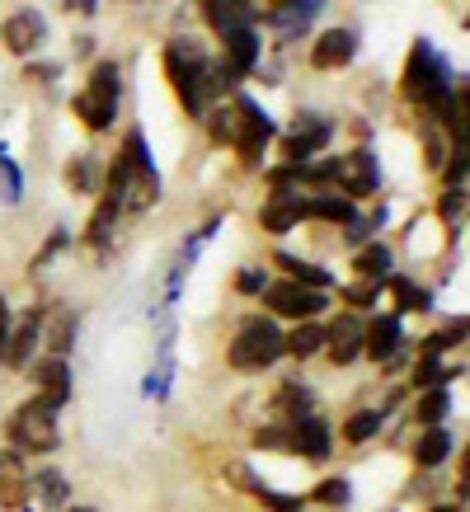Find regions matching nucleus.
Segmentation results:
<instances>
[{"label": "nucleus", "mask_w": 470, "mask_h": 512, "mask_svg": "<svg viewBox=\"0 0 470 512\" xmlns=\"http://www.w3.org/2000/svg\"><path fill=\"white\" fill-rule=\"evenodd\" d=\"M405 94L414 99V104H428V109H438L442 99L452 94V71H447V62H442L428 43H414V52H409Z\"/></svg>", "instance_id": "nucleus-2"}, {"label": "nucleus", "mask_w": 470, "mask_h": 512, "mask_svg": "<svg viewBox=\"0 0 470 512\" xmlns=\"http://www.w3.org/2000/svg\"><path fill=\"white\" fill-rule=\"evenodd\" d=\"M301 221H306V198H292V193H273V202L259 212V226L273 231V235L292 231V226H301Z\"/></svg>", "instance_id": "nucleus-17"}, {"label": "nucleus", "mask_w": 470, "mask_h": 512, "mask_svg": "<svg viewBox=\"0 0 470 512\" xmlns=\"http://www.w3.org/2000/svg\"><path fill=\"white\" fill-rule=\"evenodd\" d=\"M348 306H353V311H367V306H376V287L372 282H362V287H348Z\"/></svg>", "instance_id": "nucleus-41"}, {"label": "nucleus", "mask_w": 470, "mask_h": 512, "mask_svg": "<svg viewBox=\"0 0 470 512\" xmlns=\"http://www.w3.org/2000/svg\"><path fill=\"white\" fill-rule=\"evenodd\" d=\"M287 433H292V451H301L306 461H325V456H329V423L320 419V414L297 419Z\"/></svg>", "instance_id": "nucleus-16"}, {"label": "nucleus", "mask_w": 470, "mask_h": 512, "mask_svg": "<svg viewBox=\"0 0 470 512\" xmlns=\"http://www.w3.org/2000/svg\"><path fill=\"white\" fill-rule=\"evenodd\" d=\"M47 38V24L38 10H19V15H10L5 24H0V43L10 47L15 57H29V52H38Z\"/></svg>", "instance_id": "nucleus-10"}, {"label": "nucleus", "mask_w": 470, "mask_h": 512, "mask_svg": "<svg viewBox=\"0 0 470 512\" xmlns=\"http://www.w3.org/2000/svg\"><path fill=\"white\" fill-rule=\"evenodd\" d=\"M442 179H447V188H461V184H466V151H456L452 165L442 170Z\"/></svg>", "instance_id": "nucleus-43"}, {"label": "nucleus", "mask_w": 470, "mask_h": 512, "mask_svg": "<svg viewBox=\"0 0 470 512\" xmlns=\"http://www.w3.org/2000/svg\"><path fill=\"white\" fill-rule=\"evenodd\" d=\"M38 494H43V508H66V480L57 470H43V475H38Z\"/></svg>", "instance_id": "nucleus-34"}, {"label": "nucleus", "mask_w": 470, "mask_h": 512, "mask_svg": "<svg viewBox=\"0 0 470 512\" xmlns=\"http://www.w3.org/2000/svg\"><path fill=\"white\" fill-rule=\"evenodd\" d=\"M10 442H15V451H57V442H62L57 414L43 409L38 400L19 404L15 414H10Z\"/></svg>", "instance_id": "nucleus-5"}, {"label": "nucleus", "mask_w": 470, "mask_h": 512, "mask_svg": "<svg viewBox=\"0 0 470 512\" xmlns=\"http://www.w3.org/2000/svg\"><path fill=\"white\" fill-rule=\"evenodd\" d=\"M282 357V329L268 320V315H250L240 334L231 339V367H268Z\"/></svg>", "instance_id": "nucleus-4"}, {"label": "nucleus", "mask_w": 470, "mask_h": 512, "mask_svg": "<svg viewBox=\"0 0 470 512\" xmlns=\"http://www.w3.org/2000/svg\"><path fill=\"white\" fill-rule=\"evenodd\" d=\"M447 404H452V395H447V390H428V395L419 400V409H414V414H419V423L438 428L442 414H447Z\"/></svg>", "instance_id": "nucleus-30"}, {"label": "nucleus", "mask_w": 470, "mask_h": 512, "mask_svg": "<svg viewBox=\"0 0 470 512\" xmlns=\"http://www.w3.org/2000/svg\"><path fill=\"white\" fill-rule=\"evenodd\" d=\"M386 282H391L395 306H400V311H428V306H433V296H428V287H414L409 278H386Z\"/></svg>", "instance_id": "nucleus-29"}, {"label": "nucleus", "mask_w": 470, "mask_h": 512, "mask_svg": "<svg viewBox=\"0 0 470 512\" xmlns=\"http://www.w3.org/2000/svg\"><path fill=\"white\" fill-rule=\"evenodd\" d=\"M66 188H71V193H94V160L90 156H80L66 165Z\"/></svg>", "instance_id": "nucleus-32"}, {"label": "nucleus", "mask_w": 470, "mask_h": 512, "mask_svg": "<svg viewBox=\"0 0 470 512\" xmlns=\"http://www.w3.org/2000/svg\"><path fill=\"white\" fill-rule=\"evenodd\" d=\"M43 339H47V348H52L47 357H62L66 362L71 343H76V315L66 311V306H57L52 315H43Z\"/></svg>", "instance_id": "nucleus-20"}, {"label": "nucleus", "mask_w": 470, "mask_h": 512, "mask_svg": "<svg viewBox=\"0 0 470 512\" xmlns=\"http://www.w3.org/2000/svg\"><path fill=\"white\" fill-rule=\"evenodd\" d=\"M461 339H466V320H452V325L442 329V334H433V339L423 343V348H428V353L438 357L442 348H452V343H461Z\"/></svg>", "instance_id": "nucleus-35"}, {"label": "nucleus", "mask_w": 470, "mask_h": 512, "mask_svg": "<svg viewBox=\"0 0 470 512\" xmlns=\"http://www.w3.org/2000/svg\"><path fill=\"white\" fill-rule=\"evenodd\" d=\"M325 348V329L320 325H301L297 334H282V353H292V357H311Z\"/></svg>", "instance_id": "nucleus-27"}, {"label": "nucleus", "mask_w": 470, "mask_h": 512, "mask_svg": "<svg viewBox=\"0 0 470 512\" xmlns=\"http://www.w3.org/2000/svg\"><path fill=\"white\" fill-rule=\"evenodd\" d=\"M254 498H259L264 508H273V512H301V498H292V494H278V489H268V484H264V489H259V494H254Z\"/></svg>", "instance_id": "nucleus-36"}, {"label": "nucleus", "mask_w": 470, "mask_h": 512, "mask_svg": "<svg viewBox=\"0 0 470 512\" xmlns=\"http://www.w3.org/2000/svg\"><path fill=\"white\" fill-rule=\"evenodd\" d=\"M447 456H452V433H447V428H428V433L414 442V461H419V466H442Z\"/></svg>", "instance_id": "nucleus-22"}, {"label": "nucleus", "mask_w": 470, "mask_h": 512, "mask_svg": "<svg viewBox=\"0 0 470 512\" xmlns=\"http://www.w3.org/2000/svg\"><path fill=\"white\" fill-rule=\"evenodd\" d=\"M273 414H282V419H292V423L306 419V414H311V395L301 386H282L278 400H273Z\"/></svg>", "instance_id": "nucleus-28"}, {"label": "nucleus", "mask_w": 470, "mask_h": 512, "mask_svg": "<svg viewBox=\"0 0 470 512\" xmlns=\"http://www.w3.org/2000/svg\"><path fill=\"white\" fill-rule=\"evenodd\" d=\"M226 38V57L221 62L231 66L235 76H250V66L259 62V33L254 29H231V33H221Z\"/></svg>", "instance_id": "nucleus-18"}, {"label": "nucleus", "mask_w": 470, "mask_h": 512, "mask_svg": "<svg viewBox=\"0 0 470 512\" xmlns=\"http://www.w3.org/2000/svg\"><path fill=\"white\" fill-rule=\"evenodd\" d=\"M395 348H400V320L395 315H376V325L362 334V353L376 357V362H391Z\"/></svg>", "instance_id": "nucleus-19"}, {"label": "nucleus", "mask_w": 470, "mask_h": 512, "mask_svg": "<svg viewBox=\"0 0 470 512\" xmlns=\"http://www.w3.org/2000/svg\"><path fill=\"white\" fill-rule=\"evenodd\" d=\"M38 339H43V311L33 306V311H24L15 320V329H10V343H5V362L10 367H29L33 362V348H38Z\"/></svg>", "instance_id": "nucleus-13"}, {"label": "nucleus", "mask_w": 470, "mask_h": 512, "mask_svg": "<svg viewBox=\"0 0 470 512\" xmlns=\"http://www.w3.org/2000/svg\"><path fill=\"white\" fill-rule=\"evenodd\" d=\"M235 132H231V146L240 151V160L259 170V160H264V146L273 137V123H268V113H259L254 99H235Z\"/></svg>", "instance_id": "nucleus-6"}, {"label": "nucleus", "mask_w": 470, "mask_h": 512, "mask_svg": "<svg viewBox=\"0 0 470 512\" xmlns=\"http://www.w3.org/2000/svg\"><path fill=\"white\" fill-rule=\"evenodd\" d=\"M306 217H320V221H353V202L339 198V193H320V198L306 202Z\"/></svg>", "instance_id": "nucleus-25"}, {"label": "nucleus", "mask_w": 470, "mask_h": 512, "mask_svg": "<svg viewBox=\"0 0 470 512\" xmlns=\"http://www.w3.org/2000/svg\"><path fill=\"white\" fill-rule=\"evenodd\" d=\"M273 264H282V268H287V278L297 282V287H301V282H306L311 292H325V287H329V273H325V268H315V264H301V259H292V254H278Z\"/></svg>", "instance_id": "nucleus-26"}, {"label": "nucleus", "mask_w": 470, "mask_h": 512, "mask_svg": "<svg viewBox=\"0 0 470 512\" xmlns=\"http://www.w3.org/2000/svg\"><path fill=\"white\" fill-rule=\"evenodd\" d=\"M264 296L268 311L287 315V320H306V325H311V315L325 311V292H311V287H297V282H268Z\"/></svg>", "instance_id": "nucleus-7"}, {"label": "nucleus", "mask_w": 470, "mask_h": 512, "mask_svg": "<svg viewBox=\"0 0 470 512\" xmlns=\"http://www.w3.org/2000/svg\"><path fill=\"white\" fill-rule=\"evenodd\" d=\"M165 71H170L174 90H179V104L188 109V118H207V94H217V85H212V62L203 57V47L170 43Z\"/></svg>", "instance_id": "nucleus-1"}, {"label": "nucleus", "mask_w": 470, "mask_h": 512, "mask_svg": "<svg viewBox=\"0 0 470 512\" xmlns=\"http://www.w3.org/2000/svg\"><path fill=\"white\" fill-rule=\"evenodd\" d=\"M334 184H344L353 198H372L376 188H381L376 156L372 151H348L344 160H334Z\"/></svg>", "instance_id": "nucleus-9"}, {"label": "nucleus", "mask_w": 470, "mask_h": 512, "mask_svg": "<svg viewBox=\"0 0 470 512\" xmlns=\"http://www.w3.org/2000/svg\"><path fill=\"white\" fill-rule=\"evenodd\" d=\"M461 202H466V188H447L442 193V202H438V212H442V221H461Z\"/></svg>", "instance_id": "nucleus-37"}, {"label": "nucleus", "mask_w": 470, "mask_h": 512, "mask_svg": "<svg viewBox=\"0 0 470 512\" xmlns=\"http://www.w3.org/2000/svg\"><path fill=\"white\" fill-rule=\"evenodd\" d=\"M362 334H367V325H362L358 315H339L334 325L325 329V348H329V357L339 362V367H348L353 357L362 353Z\"/></svg>", "instance_id": "nucleus-14"}, {"label": "nucleus", "mask_w": 470, "mask_h": 512, "mask_svg": "<svg viewBox=\"0 0 470 512\" xmlns=\"http://www.w3.org/2000/svg\"><path fill=\"white\" fill-rule=\"evenodd\" d=\"M315 498L320 503H348V480H325L315 489Z\"/></svg>", "instance_id": "nucleus-40"}, {"label": "nucleus", "mask_w": 470, "mask_h": 512, "mask_svg": "<svg viewBox=\"0 0 470 512\" xmlns=\"http://www.w3.org/2000/svg\"><path fill=\"white\" fill-rule=\"evenodd\" d=\"M358 278L362 282H372V287H381V282L391 278V249L386 245H367V249H358Z\"/></svg>", "instance_id": "nucleus-21"}, {"label": "nucleus", "mask_w": 470, "mask_h": 512, "mask_svg": "<svg viewBox=\"0 0 470 512\" xmlns=\"http://www.w3.org/2000/svg\"><path fill=\"white\" fill-rule=\"evenodd\" d=\"M376 428H381V414H376V409H358V414L344 423V437L348 442H367Z\"/></svg>", "instance_id": "nucleus-33"}, {"label": "nucleus", "mask_w": 470, "mask_h": 512, "mask_svg": "<svg viewBox=\"0 0 470 512\" xmlns=\"http://www.w3.org/2000/svg\"><path fill=\"white\" fill-rule=\"evenodd\" d=\"M442 376L447 372H442V362L433 353H423L419 362H414V386L419 390H442Z\"/></svg>", "instance_id": "nucleus-31"}, {"label": "nucleus", "mask_w": 470, "mask_h": 512, "mask_svg": "<svg viewBox=\"0 0 470 512\" xmlns=\"http://www.w3.org/2000/svg\"><path fill=\"white\" fill-rule=\"evenodd\" d=\"M231 132H235V113L212 109V141H231Z\"/></svg>", "instance_id": "nucleus-39"}, {"label": "nucleus", "mask_w": 470, "mask_h": 512, "mask_svg": "<svg viewBox=\"0 0 470 512\" xmlns=\"http://www.w3.org/2000/svg\"><path fill=\"white\" fill-rule=\"evenodd\" d=\"M113 113H118V66L99 62L90 71V85L76 94V118L90 132H104V127H113Z\"/></svg>", "instance_id": "nucleus-3"}, {"label": "nucleus", "mask_w": 470, "mask_h": 512, "mask_svg": "<svg viewBox=\"0 0 470 512\" xmlns=\"http://www.w3.org/2000/svg\"><path fill=\"white\" fill-rule=\"evenodd\" d=\"M353 52H358V33H353V29H329V33H320V38H315L311 66H315V71H334V66L353 62Z\"/></svg>", "instance_id": "nucleus-12"}, {"label": "nucleus", "mask_w": 470, "mask_h": 512, "mask_svg": "<svg viewBox=\"0 0 470 512\" xmlns=\"http://www.w3.org/2000/svg\"><path fill=\"white\" fill-rule=\"evenodd\" d=\"M29 376H33V386H38V404L43 409H62L66 400H71V367H66L62 357H38L29 367Z\"/></svg>", "instance_id": "nucleus-8"}, {"label": "nucleus", "mask_w": 470, "mask_h": 512, "mask_svg": "<svg viewBox=\"0 0 470 512\" xmlns=\"http://www.w3.org/2000/svg\"><path fill=\"white\" fill-rule=\"evenodd\" d=\"M29 470L19 461V451H0V508H24L29 503Z\"/></svg>", "instance_id": "nucleus-15"}, {"label": "nucleus", "mask_w": 470, "mask_h": 512, "mask_svg": "<svg viewBox=\"0 0 470 512\" xmlns=\"http://www.w3.org/2000/svg\"><path fill=\"white\" fill-rule=\"evenodd\" d=\"M118 202L113 198H99V207H94V217H90V231H85V240H90L94 249H104L109 245V235H113V221H118Z\"/></svg>", "instance_id": "nucleus-24"}, {"label": "nucleus", "mask_w": 470, "mask_h": 512, "mask_svg": "<svg viewBox=\"0 0 470 512\" xmlns=\"http://www.w3.org/2000/svg\"><path fill=\"white\" fill-rule=\"evenodd\" d=\"M433 512H456V508H433Z\"/></svg>", "instance_id": "nucleus-47"}, {"label": "nucleus", "mask_w": 470, "mask_h": 512, "mask_svg": "<svg viewBox=\"0 0 470 512\" xmlns=\"http://www.w3.org/2000/svg\"><path fill=\"white\" fill-rule=\"evenodd\" d=\"M156 198H160V179H156V170H141V174H132V184H127L123 207H127V212H146V207H151Z\"/></svg>", "instance_id": "nucleus-23"}, {"label": "nucleus", "mask_w": 470, "mask_h": 512, "mask_svg": "<svg viewBox=\"0 0 470 512\" xmlns=\"http://www.w3.org/2000/svg\"><path fill=\"white\" fill-rule=\"evenodd\" d=\"M0 174H5V202H15L19 198V170L5 156H0Z\"/></svg>", "instance_id": "nucleus-45"}, {"label": "nucleus", "mask_w": 470, "mask_h": 512, "mask_svg": "<svg viewBox=\"0 0 470 512\" xmlns=\"http://www.w3.org/2000/svg\"><path fill=\"white\" fill-rule=\"evenodd\" d=\"M5 343H10V306L0 296V357H5Z\"/></svg>", "instance_id": "nucleus-46"}, {"label": "nucleus", "mask_w": 470, "mask_h": 512, "mask_svg": "<svg viewBox=\"0 0 470 512\" xmlns=\"http://www.w3.org/2000/svg\"><path fill=\"white\" fill-rule=\"evenodd\" d=\"M268 184L278 188V193H287V184H301V170H297V165H282V170H268Z\"/></svg>", "instance_id": "nucleus-44"}, {"label": "nucleus", "mask_w": 470, "mask_h": 512, "mask_svg": "<svg viewBox=\"0 0 470 512\" xmlns=\"http://www.w3.org/2000/svg\"><path fill=\"white\" fill-rule=\"evenodd\" d=\"M325 141H329V123H320L315 113H301L297 123H292V132H287V141H282V156L301 170V165H306V160H311Z\"/></svg>", "instance_id": "nucleus-11"}, {"label": "nucleus", "mask_w": 470, "mask_h": 512, "mask_svg": "<svg viewBox=\"0 0 470 512\" xmlns=\"http://www.w3.org/2000/svg\"><path fill=\"white\" fill-rule=\"evenodd\" d=\"M235 287H240V292H245V296H254V292H264V287H268V278H264V273H259V268H245V273L235 278Z\"/></svg>", "instance_id": "nucleus-42"}, {"label": "nucleus", "mask_w": 470, "mask_h": 512, "mask_svg": "<svg viewBox=\"0 0 470 512\" xmlns=\"http://www.w3.org/2000/svg\"><path fill=\"white\" fill-rule=\"evenodd\" d=\"M71 512H94V508H71Z\"/></svg>", "instance_id": "nucleus-48"}, {"label": "nucleus", "mask_w": 470, "mask_h": 512, "mask_svg": "<svg viewBox=\"0 0 470 512\" xmlns=\"http://www.w3.org/2000/svg\"><path fill=\"white\" fill-rule=\"evenodd\" d=\"M254 447H282V451H292V433H287V428H259V433H254Z\"/></svg>", "instance_id": "nucleus-38"}]
</instances>
